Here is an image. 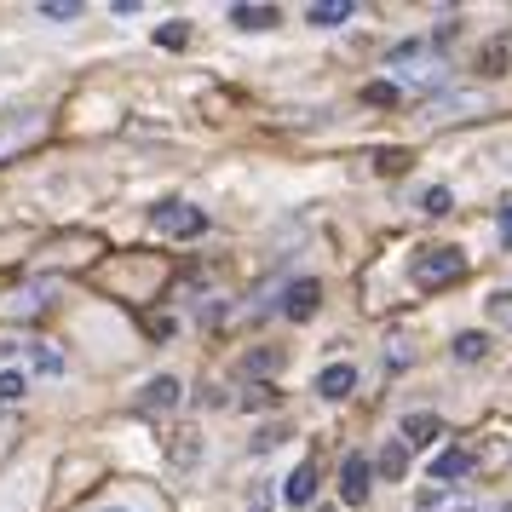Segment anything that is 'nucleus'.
<instances>
[{
	"mask_svg": "<svg viewBox=\"0 0 512 512\" xmlns=\"http://www.w3.org/2000/svg\"><path fill=\"white\" fill-rule=\"evenodd\" d=\"M409 277H415L420 288H449V282L466 277V254L461 248H426V254L409 265Z\"/></svg>",
	"mask_w": 512,
	"mask_h": 512,
	"instance_id": "f257e3e1",
	"label": "nucleus"
},
{
	"mask_svg": "<svg viewBox=\"0 0 512 512\" xmlns=\"http://www.w3.org/2000/svg\"><path fill=\"white\" fill-rule=\"evenodd\" d=\"M150 225H156L162 236H202V231H208V213L190 208V202H156Z\"/></svg>",
	"mask_w": 512,
	"mask_h": 512,
	"instance_id": "f03ea898",
	"label": "nucleus"
},
{
	"mask_svg": "<svg viewBox=\"0 0 512 512\" xmlns=\"http://www.w3.org/2000/svg\"><path fill=\"white\" fill-rule=\"evenodd\" d=\"M41 127H47L41 110H12V116H0V156H12V150H24L29 139H41Z\"/></svg>",
	"mask_w": 512,
	"mask_h": 512,
	"instance_id": "7ed1b4c3",
	"label": "nucleus"
},
{
	"mask_svg": "<svg viewBox=\"0 0 512 512\" xmlns=\"http://www.w3.org/2000/svg\"><path fill=\"white\" fill-rule=\"evenodd\" d=\"M317 305H323V288H317L311 277H300V282H288V288H282V317H294V323L317 317Z\"/></svg>",
	"mask_w": 512,
	"mask_h": 512,
	"instance_id": "20e7f679",
	"label": "nucleus"
},
{
	"mask_svg": "<svg viewBox=\"0 0 512 512\" xmlns=\"http://www.w3.org/2000/svg\"><path fill=\"white\" fill-rule=\"evenodd\" d=\"M282 501H288V507H311V501H317V461H300L282 478Z\"/></svg>",
	"mask_w": 512,
	"mask_h": 512,
	"instance_id": "39448f33",
	"label": "nucleus"
},
{
	"mask_svg": "<svg viewBox=\"0 0 512 512\" xmlns=\"http://www.w3.org/2000/svg\"><path fill=\"white\" fill-rule=\"evenodd\" d=\"M369 472H374V466L363 461V455H351V461L340 466V501H351V507H357V501H369Z\"/></svg>",
	"mask_w": 512,
	"mask_h": 512,
	"instance_id": "423d86ee",
	"label": "nucleus"
},
{
	"mask_svg": "<svg viewBox=\"0 0 512 512\" xmlns=\"http://www.w3.org/2000/svg\"><path fill=\"white\" fill-rule=\"evenodd\" d=\"M351 386H357V369H351V363H328V369L317 374V392H323L328 403H340V397H351Z\"/></svg>",
	"mask_w": 512,
	"mask_h": 512,
	"instance_id": "0eeeda50",
	"label": "nucleus"
},
{
	"mask_svg": "<svg viewBox=\"0 0 512 512\" xmlns=\"http://www.w3.org/2000/svg\"><path fill=\"white\" fill-rule=\"evenodd\" d=\"M466 472H472V455H466V449H443L438 461H432V484H461Z\"/></svg>",
	"mask_w": 512,
	"mask_h": 512,
	"instance_id": "6e6552de",
	"label": "nucleus"
},
{
	"mask_svg": "<svg viewBox=\"0 0 512 512\" xmlns=\"http://www.w3.org/2000/svg\"><path fill=\"white\" fill-rule=\"evenodd\" d=\"M438 438H443V420L438 415H409V420H403V443H426V449H432Z\"/></svg>",
	"mask_w": 512,
	"mask_h": 512,
	"instance_id": "1a4fd4ad",
	"label": "nucleus"
},
{
	"mask_svg": "<svg viewBox=\"0 0 512 512\" xmlns=\"http://www.w3.org/2000/svg\"><path fill=\"white\" fill-rule=\"evenodd\" d=\"M139 403H144V409H173V403H179V380H173V374H156V380L144 386Z\"/></svg>",
	"mask_w": 512,
	"mask_h": 512,
	"instance_id": "9d476101",
	"label": "nucleus"
},
{
	"mask_svg": "<svg viewBox=\"0 0 512 512\" xmlns=\"http://www.w3.org/2000/svg\"><path fill=\"white\" fill-rule=\"evenodd\" d=\"M231 24L236 29H277V6H231Z\"/></svg>",
	"mask_w": 512,
	"mask_h": 512,
	"instance_id": "9b49d317",
	"label": "nucleus"
},
{
	"mask_svg": "<svg viewBox=\"0 0 512 512\" xmlns=\"http://www.w3.org/2000/svg\"><path fill=\"white\" fill-rule=\"evenodd\" d=\"M305 18H311L317 29H340V24L351 18V0H317V6L305 12Z\"/></svg>",
	"mask_w": 512,
	"mask_h": 512,
	"instance_id": "f8f14e48",
	"label": "nucleus"
},
{
	"mask_svg": "<svg viewBox=\"0 0 512 512\" xmlns=\"http://www.w3.org/2000/svg\"><path fill=\"white\" fill-rule=\"evenodd\" d=\"M461 507V495L455 489H443V484H432L426 495H420V512H455Z\"/></svg>",
	"mask_w": 512,
	"mask_h": 512,
	"instance_id": "ddd939ff",
	"label": "nucleus"
},
{
	"mask_svg": "<svg viewBox=\"0 0 512 512\" xmlns=\"http://www.w3.org/2000/svg\"><path fill=\"white\" fill-rule=\"evenodd\" d=\"M185 41H190V24H185V18H173V24L156 29V47H167V52H179Z\"/></svg>",
	"mask_w": 512,
	"mask_h": 512,
	"instance_id": "4468645a",
	"label": "nucleus"
},
{
	"mask_svg": "<svg viewBox=\"0 0 512 512\" xmlns=\"http://www.w3.org/2000/svg\"><path fill=\"white\" fill-rule=\"evenodd\" d=\"M455 357H461V363H484L489 340H484V334H461V340H455Z\"/></svg>",
	"mask_w": 512,
	"mask_h": 512,
	"instance_id": "2eb2a0df",
	"label": "nucleus"
},
{
	"mask_svg": "<svg viewBox=\"0 0 512 512\" xmlns=\"http://www.w3.org/2000/svg\"><path fill=\"white\" fill-rule=\"evenodd\" d=\"M41 305H47V288H24V294H12L6 311H12V317H29V311H41Z\"/></svg>",
	"mask_w": 512,
	"mask_h": 512,
	"instance_id": "dca6fc26",
	"label": "nucleus"
},
{
	"mask_svg": "<svg viewBox=\"0 0 512 512\" xmlns=\"http://www.w3.org/2000/svg\"><path fill=\"white\" fill-rule=\"evenodd\" d=\"M403 466H409V449H403V443H386V449H380V472H386V478H403Z\"/></svg>",
	"mask_w": 512,
	"mask_h": 512,
	"instance_id": "f3484780",
	"label": "nucleus"
},
{
	"mask_svg": "<svg viewBox=\"0 0 512 512\" xmlns=\"http://www.w3.org/2000/svg\"><path fill=\"white\" fill-rule=\"evenodd\" d=\"M449 208H455V196H449V190H443V185L420 190V213H432V219H438V213H449Z\"/></svg>",
	"mask_w": 512,
	"mask_h": 512,
	"instance_id": "a211bd4d",
	"label": "nucleus"
},
{
	"mask_svg": "<svg viewBox=\"0 0 512 512\" xmlns=\"http://www.w3.org/2000/svg\"><path fill=\"white\" fill-rule=\"evenodd\" d=\"M41 18H52V24H70V18H81V6H75V0H47V6H41Z\"/></svg>",
	"mask_w": 512,
	"mask_h": 512,
	"instance_id": "6ab92c4d",
	"label": "nucleus"
},
{
	"mask_svg": "<svg viewBox=\"0 0 512 512\" xmlns=\"http://www.w3.org/2000/svg\"><path fill=\"white\" fill-rule=\"evenodd\" d=\"M363 98H369V104H397V87H392V81H369Z\"/></svg>",
	"mask_w": 512,
	"mask_h": 512,
	"instance_id": "aec40b11",
	"label": "nucleus"
},
{
	"mask_svg": "<svg viewBox=\"0 0 512 512\" xmlns=\"http://www.w3.org/2000/svg\"><path fill=\"white\" fill-rule=\"evenodd\" d=\"M374 167H380V173H403V167H409V156H403V150H380V156H374Z\"/></svg>",
	"mask_w": 512,
	"mask_h": 512,
	"instance_id": "412c9836",
	"label": "nucleus"
},
{
	"mask_svg": "<svg viewBox=\"0 0 512 512\" xmlns=\"http://www.w3.org/2000/svg\"><path fill=\"white\" fill-rule=\"evenodd\" d=\"M24 397V374H0V403H18Z\"/></svg>",
	"mask_w": 512,
	"mask_h": 512,
	"instance_id": "4be33fe9",
	"label": "nucleus"
},
{
	"mask_svg": "<svg viewBox=\"0 0 512 512\" xmlns=\"http://www.w3.org/2000/svg\"><path fill=\"white\" fill-rule=\"evenodd\" d=\"M35 369H41V374H58V369H64V357H58V351H47V346H35Z\"/></svg>",
	"mask_w": 512,
	"mask_h": 512,
	"instance_id": "5701e85b",
	"label": "nucleus"
},
{
	"mask_svg": "<svg viewBox=\"0 0 512 512\" xmlns=\"http://www.w3.org/2000/svg\"><path fill=\"white\" fill-rule=\"evenodd\" d=\"M277 363H282V351H254V357H248V369L254 374H271Z\"/></svg>",
	"mask_w": 512,
	"mask_h": 512,
	"instance_id": "b1692460",
	"label": "nucleus"
},
{
	"mask_svg": "<svg viewBox=\"0 0 512 512\" xmlns=\"http://www.w3.org/2000/svg\"><path fill=\"white\" fill-rule=\"evenodd\" d=\"M489 311H495V323L512 328V294H495V300H489Z\"/></svg>",
	"mask_w": 512,
	"mask_h": 512,
	"instance_id": "393cba45",
	"label": "nucleus"
},
{
	"mask_svg": "<svg viewBox=\"0 0 512 512\" xmlns=\"http://www.w3.org/2000/svg\"><path fill=\"white\" fill-rule=\"evenodd\" d=\"M248 403H254V409H265V403H277V392H265V386H248Z\"/></svg>",
	"mask_w": 512,
	"mask_h": 512,
	"instance_id": "a878e982",
	"label": "nucleus"
},
{
	"mask_svg": "<svg viewBox=\"0 0 512 512\" xmlns=\"http://www.w3.org/2000/svg\"><path fill=\"white\" fill-rule=\"evenodd\" d=\"M501 242H507V248H512V202H507V208H501Z\"/></svg>",
	"mask_w": 512,
	"mask_h": 512,
	"instance_id": "bb28decb",
	"label": "nucleus"
},
{
	"mask_svg": "<svg viewBox=\"0 0 512 512\" xmlns=\"http://www.w3.org/2000/svg\"><path fill=\"white\" fill-rule=\"evenodd\" d=\"M98 512H133V507H98Z\"/></svg>",
	"mask_w": 512,
	"mask_h": 512,
	"instance_id": "cd10ccee",
	"label": "nucleus"
}]
</instances>
